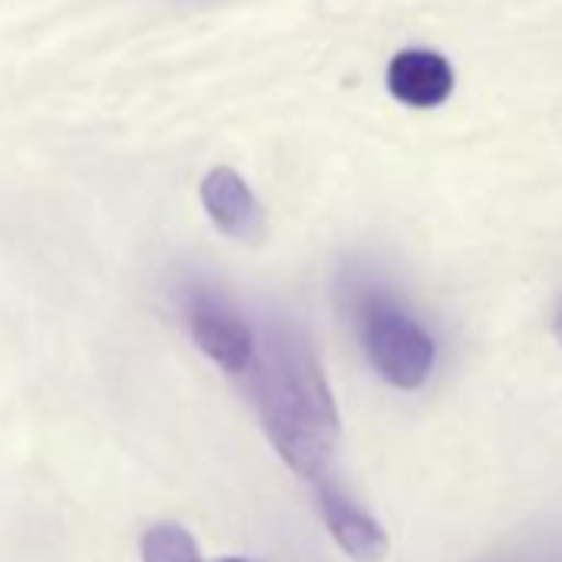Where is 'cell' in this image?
<instances>
[{
	"label": "cell",
	"mask_w": 562,
	"mask_h": 562,
	"mask_svg": "<svg viewBox=\"0 0 562 562\" xmlns=\"http://www.w3.org/2000/svg\"><path fill=\"white\" fill-rule=\"evenodd\" d=\"M348 292L371 368L397 391L424 387L437 361L430 331L374 281H355Z\"/></svg>",
	"instance_id": "cell-2"
},
{
	"label": "cell",
	"mask_w": 562,
	"mask_h": 562,
	"mask_svg": "<svg viewBox=\"0 0 562 562\" xmlns=\"http://www.w3.org/2000/svg\"><path fill=\"white\" fill-rule=\"evenodd\" d=\"M387 90L411 110L443 106L453 93V67L437 50H401L387 64Z\"/></svg>",
	"instance_id": "cell-6"
},
{
	"label": "cell",
	"mask_w": 562,
	"mask_h": 562,
	"mask_svg": "<svg viewBox=\"0 0 562 562\" xmlns=\"http://www.w3.org/2000/svg\"><path fill=\"white\" fill-rule=\"evenodd\" d=\"M315 486H318V506L325 526L341 546V552L351 555L355 562H384L391 552V539L384 526L368 509H361L348 493H341L331 480H322Z\"/></svg>",
	"instance_id": "cell-4"
},
{
	"label": "cell",
	"mask_w": 562,
	"mask_h": 562,
	"mask_svg": "<svg viewBox=\"0 0 562 562\" xmlns=\"http://www.w3.org/2000/svg\"><path fill=\"white\" fill-rule=\"evenodd\" d=\"M212 562H251V559H241V555H218V559H212Z\"/></svg>",
	"instance_id": "cell-8"
},
{
	"label": "cell",
	"mask_w": 562,
	"mask_h": 562,
	"mask_svg": "<svg viewBox=\"0 0 562 562\" xmlns=\"http://www.w3.org/2000/svg\"><path fill=\"white\" fill-rule=\"evenodd\" d=\"M143 562H205L195 536L179 522H156L139 539Z\"/></svg>",
	"instance_id": "cell-7"
},
{
	"label": "cell",
	"mask_w": 562,
	"mask_h": 562,
	"mask_svg": "<svg viewBox=\"0 0 562 562\" xmlns=\"http://www.w3.org/2000/svg\"><path fill=\"white\" fill-rule=\"evenodd\" d=\"M182 308H186L189 335L199 345V351L212 358L225 374L245 378L258 351V335L241 318V312L222 292L199 285V281L195 285H186Z\"/></svg>",
	"instance_id": "cell-3"
},
{
	"label": "cell",
	"mask_w": 562,
	"mask_h": 562,
	"mask_svg": "<svg viewBox=\"0 0 562 562\" xmlns=\"http://www.w3.org/2000/svg\"><path fill=\"white\" fill-rule=\"evenodd\" d=\"M199 195H202L209 218L228 238H235V241H261L265 238V212H261L258 199L251 195L248 182L235 169L215 166L202 179Z\"/></svg>",
	"instance_id": "cell-5"
},
{
	"label": "cell",
	"mask_w": 562,
	"mask_h": 562,
	"mask_svg": "<svg viewBox=\"0 0 562 562\" xmlns=\"http://www.w3.org/2000/svg\"><path fill=\"white\" fill-rule=\"evenodd\" d=\"M555 338H559V345H562V312H559V318H555Z\"/></svg>",
	"instance_id": "cell-9"
},
{
	"label": "cell",
	"mask_w": 562,
	"mask_h": 562,
	"mask_svg": "<svg viewBox=\"0 0 562 562\" xmlns=\"http://www.w3.org/2000/svg\"><path fill=\"white\" fill-rule=\"evenodd\" d=\"M245 378L278 457L312 483L328 480L341 420L312 341L292 325H268Z\"/></svg>",
	"instance_id": "cell-1"
}]
</instances>
